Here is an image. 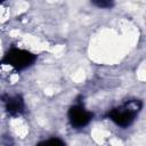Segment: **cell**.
I'll return each instance as SVG.
<instances>
[{"mask_svg": "<svg viewBox=\"0 0 146 146\" xmlns=\"http://www.w3.org/2000/svg\"><path fill=\"white\" fill-rule=\"evenodd\" d=\"M40 144H43V145H46V144H58V145H63V144H64V141H63V140H60V139H57V138H52V139L43 140V141H41Z\"/></svg>", "mask_w": 146, "mask_h": 146, "instance_id": "8992f818", "label": "cell"}, {"mask_svg": "<svg viewBox=\"0 0 146 146\" xmlns=\"http://www.w3.org/2000/svg\"><path fill=\"white\" fill-rule=\"evenodd\" d=\"M5 102V110L9 115L17 116L22 114L25 110V103L22 96L15 95V96H7Z\"/></svg>", "mask_w": 146, "mask_h": 146, "instance_id": "277c9868", "label": "cell"}, {"mask_svg": "<svg viewBox=\"0 0 146 146\" xmlns=\"http://www.w3.org/2000/svg\"><path fill=\"white\" fill-rule=\"evenodd\" d=\"M5 1H6V0H0V5H1L2 2H5Z\"/></svg>", "mask_w": 146, "mask_h": 146, "instance_id": "52a82bcc", "label": "cell"}, {"mask_svg": "<svg viewBox=\"0 0 146 146\" xmlns=\"http://www.w3.org/2000/svg\"><path fill=\"white\" fill-rule=\"evenodd\" d=\"M91 3L102 9H110L114 6V0H91Z\"/></svg>", "mask_w": 146, "mask_h": 146, "instance_id": "5b68a950", "label": "cell"}, {"mask_svg": "<svg viewBox=\"0 0 146 146\" xmlns=\"http://www.w3.org/2000/svg\"><path fill=\"white\" fill-rule=\"evenodd\" d=\"M35 59L36 56L29 50L11 48L0 59V66H9L15 71H24L32 66Z\"/></svg>", "mask_w": 146, "mask_h": 146, "instance_id": "7a4b0ae2", "label": "cell"}, {"mask_svg": "<svg viewBox=\"0 0 146 146\" xmlns=\"http://www.w3.org/2000/svg\"><path fill=\"white\" fill-rule=\"evenodd\" d=\"M141 108H143V103L139 99L129 100L110 110L106 114V117L117 127L128 128L133 123Z\"/></svg>", "mask_w": 146, "mask_h": 146, "instance_id": "6da1fadb", "label": "cell"}, {"mask_svg": "<svg viewBox=\"0 0 146 146\" xmlns=\"http://www.w3.org/2000/svg\"><path fill=\"white\" fill-rule=\"evenodd\" d=\"M67 117L70 124L75 129H81L89 124L92 120V113L88 111L81 103L72 105L67 112Z\"/></svg>", "mask_w": 146, "mask_h": 146, "instance_id": "3957f363", "label": "cell"}]
</instances>
